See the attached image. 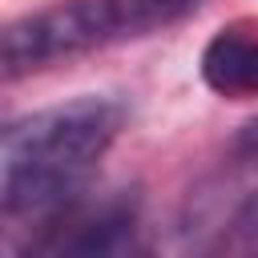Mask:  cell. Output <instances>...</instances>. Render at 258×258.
I'll use <instances>...</instances> for the list:
<instances>
[{
    "instance_id": "cell-1",
    "label": "cell",
    "mask_w": 258,
    "mask_h": 258,
    "mask_svg": "<svg viewBox=\"0 0 258 258\" xmlns=\"http://www.w3.org/2000/svg\"><path fill=\"white\" fill-rule=\"evenodd\" d=\"M125 105L109 93H81L8 121L0 137V210L8 222H40L81 189L121 137Z\"/></svg>"
},
{
    "instance_id": "cell-2",
    "label": "cell",
    "mask_w": 258,
    "mask_h": 258,
    "mask_svg": "<svg viewBox=\"0 0 258 258\" xmlns=\"http://www.w3.org/2000/svg\"><path fill=\"white\" fill-rule=\"evenodd\" d=\"M181 234L198 250L258 246V121L246 125L222 169H214L189 194Z\"/></svg>"
},
{
    "instance_id": "cell-3",
    "label": "cell",
    "mask_w": 258,
    "mask_h": 258,
    "mask_svg": "<svg viewBox=\"0 0 258 258\" xmlns=\"http://www.w3.org/2000/svg\"><path fill=\"white\" fill-rule=\"evenodd\" d=\"M141 198L137 189H81L52 214H44L28 250L36 254H125L137 246Z\"/></svg>"
},
{
    "instance_id": "cell-4",
    "label": "cell",
    "mask_w": 258,
    "mask_h": 258,
    "mask_svg": "<svg viewBox=\"0 0 258 258\" xmlns=\"http://www.w3.org/2000/svg\"><path fill=\"white\" fill-rule=\"evenodd\" d=\"M202 81L226 101L258 97V20L242 16L222 24L202 48Z\"/></svg>"
}]
</instances>
